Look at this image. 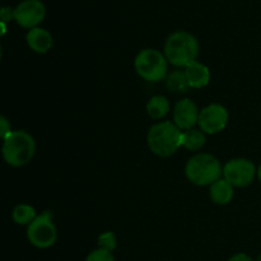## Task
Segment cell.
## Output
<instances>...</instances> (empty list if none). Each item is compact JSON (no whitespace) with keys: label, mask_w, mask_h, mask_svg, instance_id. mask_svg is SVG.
<instances>
[{"label":"cell","mask_w":261,"mask_h":261,"mask_svg":"<svg viewBox=\"0 0 261 261\" xmlns=\"http://www.w3.org/2000/svg\"><path fill=\"white\" fill-rule=\"evenodd\" d=\"M147 142L153 154L168 158L182 147V130L172 121L158 122L148 132Z\"/></svg>","instance_id":"cell-1"},{"label":"cell","mask_w":261,"mask_h":261,"mask_svg":"<svg viewBox=\"0 0 261 261\" xmlns=\"http://www.w3.org/2000/svg\"><path fill=\"white\" fill-rule=\"evenodd\" d=\"M163 54L170 64L177 68H186L196 61L199 55V42L191 33L186 31H176L166 40Z\"/></svg>","instance_id":"cell-2"},{"label":"cell","mask_w":261,"mask_h":261,"mask_svg":"<svg viewBox=\"0 0 261 261\" xmlns=\"http://www.w3.org/2000/svg\"><path fill=\"white\" fill-rule=\"evenodd\" d=\"M35 139L24 130H14L3 140V158L13 167L27 165L35 155Z\"/></svg>","instance_id":"cell-3"},{"label":"cell","mask_w":261,"mask_h":261,"mask_svg":"<svg viewBox=\"0 0 261 261\" xmlns=\"http://www.w3.org/2000/svg\"><path fill=\"white\" fill-rule=\"evenodd\" d=\"M185 175L194 185L211 186L223 175V167L217 157L208 153H200L186 162Z\"/></svg>","instance_id":"cell-4"},{"label":"cell","mask_w":261,"mask_h":261,"mask_svg":"<svg viewBox=\"0 0 261 261\" xmlns=\"http://www.w3.org/2000/svg\"><path fill=\"white\" fill-rule=\"evenodd\" d=\"M167 59L155 48L142 50L134 60L138 75L147 82H160L167 76Z\"/></svg>","instance_id":"cell-5"},{"label":"cell","mask_w":261,"mask_h":261,"mask_svg":"<svg viewBox=\"0 0 261 261\" xmlns=\"http://www.w3.org/2000/svg\"><path fill=\"white\" fill-rule=\"evenodd\" d=\"M58 237L53 216L50 212H45L36 217L35 221L27 226V239L32 246L37 249H48L53 246Z\"/></svg>","instance_id":"cell-6"},{"label":"cell","mask_w":261,"mask_h":261,"mask_svg":"<svg viewBox=\"0 0 261 261\" xmlns=\"http://www.w3.org/2000/svg\"><path fill=\"white\" fill-rule=\"evenodd\" d=\"M257 176L255 163L247 158H233L223 167V178L234 188H246L251 185Z\"/></svg>","instance_id":"cell-7"},{"label":"cell","mask_w":261,"mask_h":261,"mask_svg":"<svg viewBox=\"0 0 261 261\" xmlns=\"http://www.w3.org/2000/svg\"><path fill=\"white\" fill-rule=\"evenodd\" d=\"M228 120V111L223 105L212 103L201 110L198 124L205 134H217L226 129Z\"/></svg>","instance_id":"cell-8"},{"label":"cell","mask_w":261,"mask_h":261,"mask_svg":"<svg viewBox=\"0 0 261 261\" xmlns=\"http://www.w3.org/2000/svg\"><path fill=\"white\" fill-rule=\"evenodd\" d=\"M14 19L24 28H35L42 22L46 8L41 0H23L14 8Z\"/></svg>","instance_id":"cell-9"},{"label":"cell","mask_w":261,"mask_h":261,"mask_svg":"<svg viewBox=\"0 0 261 261\" xmlns=\"http://www.w3.org/2000/svg\"><path fill=\"white\" fill-rule=\"evenodd\" d=\"M199 115L198 106L189 98L181 99L173 107V122L182 132L194 129L199 122Z\"/></svg>","instance_id":"cell-10"},{"label":"cell","mask_w":261,"mask_h":261,"mask_svg":"<svg viewBox=\"0 0 261 261\" xmlns=\"http://www.w3.org/2000/svg\"><path fill=\"white\" fill-rule=\"evenodd\" d=\"M28 47L37 54H46L53 47V36L47 30L41 27L31 28L25 36Z\"/></svg>","instance_id":"cell-11"},{"label":"cell","mask_w":261,"mask_h":261,"mask_svg":"<svg viewBox=\"0 0 261 261\" xmlns=\"http://www.w3.org/2000/svg\"><path fill=\"white\" fill-rule=\"evenodd\" d=\"M184 71H185L186 74V78H188L190 88H204V87L208 86L209 82H211V70H209L208 66L204 65L203 63L194 61L190 65L186 66Z\"/></svg>","instance_id":"cell-12"},{"label":"cell","mask_w":261,"mask_h":261,"mask_svg":"<svg viewBox=\"0 0 261 261\" xmlns=\"http://www.w3.org/2000/svg\"><path fill=\"white\" fill-rule=\"evenodd\" d=\"M234 195V186L231 185L224 178H219L214 184L211 185L209 196L211 200L217 205H227L232 201Z\"/></svg>","instance_id":"cell-13"},{"label":"cell","mask_w":261,"mask_h":261,"mask_svg":"<svg viewBox=\"0 0 261 261\" xmlns=\"http://www.w3.org/2000/svg\"><path fill=\"white\" fill-rule=\"evenodd\" d=\"M206 143L205 133L200 129H190L182 132V147L191 152H198Z\"/></svg>","instance_id":"cell-14"},{"label":"cell","mask_w":261,"mask_h":261,"mask_svg":"<svg viewBox=\"0 0 261 261\" xmlns=\"http://www.w3.org/2000/svg\"><path fill=\"white\" fill-rule=\"evenodd\" d=\"M171 105L170 101L165 96H154L148 101L147 112L152 119L160 120L163 119L170 112Z\"/></svg>","instance_id":"cell-15"},{"label":"cell","mask_w":261,"mask_h":261,"mask_svg":"<svg viewBox=\"0 0 261 261\" xmlns=\"http://www.w3.org/2000/svg\"><path fill=\"white\" fill-rule=\"evenodd\" d=\"M166 86L173 93H186L190 89L188 78L184 70H175L166 78Z\"/></svg>","instance_id":"cell-16"},{"label":"cell","mask_w":261,"mask_h":261,"mask_svg":"<svg viewBox=\"0 0 261 261\" xmlns=\"http://www.w3.org/2000/svg\"><path fill=\"white\" fill-rule=\"evenodd\" d=\"M36 211L33 206L28 205V204H19L13 209L12 218L13 221L20 226H28L32 223L36 219Z\"/></svg>","instance_id":"cell-17"},{"label":"cell","mask_w":261,"mask_h":261,"mask_svg":"<svg viewBox=\"0 0 261 261\" xmlns=\"http://www.w3.org/2000/svg\"><path fill=\"white\" fill-rule=\"evenodd\" d=\"M117 246V240L112 232H103L98 236V247L112 252Z\"/></svg>","instance_id":"cell-18"},{"label":"cell","mask_w":261,"mask_h":261,"mask_svg":"<svg viewBox=\"0 0 261 261\" xmlns=\"http://www.w3.org/2000/svg\"><path fill=\"white\" fill-rule=\"evenodd\" d=\"M86 261H115L114 255L112 252L107 251L103 249H97L93 250L88 256L86 257Z\"/></svg>","instance_id":"cell-19"},{"label":"cell","mask_w":261,"mask_h":261,"mask_svg":"<svg viewBox=\"0 0 261 261\" xmlns=\"http://www.w3.org/2000/svg\"><path fill=\"white\" fill-rule=\"evenodd\" d=\"M0 127H2V133H0V135H2L3 140H4L5 138L12 133V129H10V122L8 121L5 116L0 117Z\"/></svg>","instance_id":"cell-20"},{"label":"cell","mask_w":261,"mask_h":261,"mask_svg":"<svg viewBox=\"0 0 261 261\" xmlns=\"http://www.w3.org/2000/svg\"><path fill=\"white\" fill-rule=\"evenodd\" d=\"M0 17H2V22H8L12 18H14V10L10 9L9 7H3L2 12H0Z\"/></svg>","instance_id":"cell-21"},{"label":"cell","mask_w":261,"mask_h":261,"mask_svg":"<svg viewBox=\"0 0 261 261\" xmlns=\"http://www.w3.org/2000/svg\"><path fill=\"white\" fill-rule=\"evenodd\" d=\"M228 261H255L251 256H249L247 254H244V252H240V254L233 255Z\"/></svg>","instance_id":"cell-22"},{"label":"cell","mask_w":261,"mask_h":261,"mask_svg":"<svg viewBox=\"0 0 261 261\" xmlns=\"http://www.w3.org/2000/svg\"><path fill=\"white\" fill-rule=\"evenodd\" d=\"M257 178H259L260 182H261V163H260L259 168H257Z\"/></svg>","instance_id":"cell-23"},{"label":"cell","mask_w":261,"mask_h":261,"mask_svg":"<svg viewBox=\"0 0 261 261\" xmlns=\"http://www.w3.org/2000/svg\"><path fill=\"white\" fill-rule=\"evenodd\" d=\"M255 261H261V254L259 255V256H257V259H256V260H255Z\"/></svg>","instance_id":"cell-24"}]
</instances>
